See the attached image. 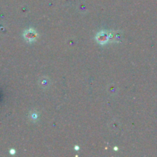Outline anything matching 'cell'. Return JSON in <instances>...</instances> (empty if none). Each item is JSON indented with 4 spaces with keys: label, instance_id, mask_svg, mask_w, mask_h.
<instances>
[{
    "label": "cell",
    "instance_id": "1",
    "mask_svg": "<svg viewBox=\"0 0 157 157\" xmlns=\"http://www.w3.org/2000/svg\"><path fill=\"white\" fill-rule=\"evenodd\" d=\"M23 35L28 42H34V41L36 40L38 37V34L36 33L35 31L32 29L25 31Z\"/></svg>",
    "mask_w": 157,
    "mask_h": 157
},
{
    "label": "cell",
    "instance_id": "2",
    "mask_svg": "<svg viewBox=\"0 0 157 157\" xmlns=\"http://www.w3.org/2000/svg\"><path fill=\"white\" fill-rule=\"evenodd\" d=\"M97 42H100V44L103 45L105 43H106L108 42V34L107 33H105L104 32H101L100 33L97 34Z\"/></svg>",
    "mask_w": 157,
    "mask_h": 157
}]
</instances>
